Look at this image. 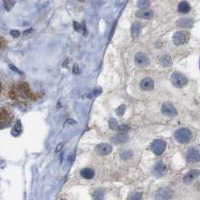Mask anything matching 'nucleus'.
I'll return each mask as SVG.
<instances>
[{
	"label": "nucleus",
	"instance_id": "10",
	"mask_svg": "<svg viewBox=\"0 0 200 200\" xmlns=\"http://www.w3.org/2000/svg\"><path fill=\"white\" fill-rule=\"evenodd\" d=\"M199 152L195 148H190L187 153V160L190 163H196L199 160Z\"/></svg>",
	"mask_w": 200,
	"mask_h": 200
},
{
	"label": "nucleus",
	"instance_id": "21",
	"mask_svg": "<svg viewBox=\"0 0 200 200\" xmlns=\"http://www.w3.org/2000/svg\"><path fill=\"white\" fill-rule=\"evenodd\" d=\"M15 0H3V5L7 11H11L15 6Z\"/></svg>",
	"mask_w": 200,
	"mask_h": 200
},
{
	"label": "nucleus",
	"instance_id": "35",
	"mask_svg": "<svg viewBox=\"0 0 200 200\" xmlns=\"http://www.w3.org/2000/svg\"><path fill=\"white\" fill-rule=\"evenodd\" d=\"M32 32V29H29V30H26L25 32H23V35H28L29 33H30V32Z\"/></svg>",
	"mask_w": 200,
	"mask_h": 200
},
{
	"label": "nucleus",
	"instance_id": "33",
	"mask_svg": "<svg viewBox=\"0 0 200 200\" xmlns=\"http://www.w3.org/2000/svg\"><path fill=\"white\" fill-rule=\"evenodd\" d=\"M73 73L75 75H79L80 74V69H79L77 65H75V66L73 67Z\"/></svg>",
	"mask_w": 200,
	"mask_h": 200
},
{
	"label": "nucleus",
	"instance_id": "8",
	"mask_svg": "<svg viewBox=\"0 0 200 200\" xmlns=\"http://www.w3.org/2000/svg\"><path fill=\"white\" fill-rule=\"evenodd\" d=\"M186 41H187V35L184 32H181V31L175 32L173 35V37H172V41H173L175 45L184 44L186 42Z\"/></svg>",
	"mask_w": 200,
	"mask_h": 200
},
{
	"label": "nucleus",
	"instance_id": "32",
	"mask_svg": "<svg viewBox=\"0 0 200 200\" xmlns=\"http://www.w3.org/2000/svg\"><path fill=\"white\" fill-rule=\"evenodd\" d=\"M10 34H11V36H13L14 38H18L20 36V33L18 30H11L10 32Z\"/></svg>",
	"mask_w": 200,
	"mask_h": 200
},
{
	"label": "nucleus",
	"instance_id": "20",
	"mask_svg": "<svg viewBox=\"0 0 200 200\" xmlns=\"http://www.w3.org/2000/svg\"><path fill=\"white\" fill-rule=\"evenodd\" d=\"M190 10V6L189 3L186 1H183L179 4L178 6V11L182 14H187L188 13Z\"/></svg>",
	"mask_w": 200,
	"mask_h": 200
},
{
	"label": "nucleus",
	"instance_id": "34",
	"mask_svg": "<svg viewBox=\"0 0 200 200\" xmlns=\"http://www.w3.org/2000/svg\"><path fill=\"white\" fill-rule=\"evenodd\" d=\"M63 143H60V144H58V145L56 146V153L60 152V151H61L62 149H63Z\"/></svg>",
	"mask_w": 200,
	"mask_h": 200
},
{
	"label": "nucleus",
	"instance_id": "27",
	"mask_svg": "<svg viewBox=\"0 0 200 200\" xmlns=\"http://www.w3.org/2000/svg\"><path fill=\"white\" fill-rule=\"evenodd\" d=\"M125 111H126V106H124V105H121L120 106H119L116 110L117 115L120 117L123 116L124 113H125Z\"/></svg>",
	"mask_w": 200,
	"mask_h": 200
},
{
	"label": "nucleus",
	"instance_id": "25",
	"mask_svg": "<svg viewBox=\"0 0 200 200\" xmlns=\"http://www.w3.org/2000/svg\"><path fill=\"white\" fill-rule=\"evenodd\" d=\"M130 130V127L127 124H123V125H118L117 131L120 134H126Z\"/></svg>",
	"mask_w": 200,
	"mask_h": 200
},
{
	"label": "nucleus",
	"instance_id": "31",
	"mask_svg": "<svg viewBox=\"0 0 200 200\" xmlns=\"http://www.w3.org/2000/svg\"><path fill=\"white\" fill-rule=\"evenodd\" d=\"M74 28H75V30L77 31V32H81L82 31L81 25L80 23H77V22H74Z\"/></svg>",
	"mask_w": 200,
	"mask_h": 200
},
{
	"label": "nucleus",
	"instance_id": "18",
	"mask_svg": "<svg viewBox=\"0 0 200 200\" xmlns=\"http://www.w3.org/2000/svg\"><path fill=\"white\" fill-rule=\"evenodd\" d=\"M160 63L163 67H169L172 65V58L169 54L163 55L160 58Z\"/></svg>",
	"mask_w": 200,
	"mask_h": 200
},
{
	"label": "nucleus",
	"instance_id": "14",
	"mask_svg": "<svg viewBox=\"0 0 200 200\" xmlns=\"http://www.w3.org/2000/svg\"><path fill=\"white\" fill-rule=\"evenodd\" d=\"M194 20L192 18H181L176 22L177 27L182 28H190L194 26Z\"/></svg>",
	"mask_w": 200,
	"mask_h": 200
},
{
	"label": "nucleus",
	"instance_id": "22",
	"mask_svg": "<svg viewBox=\"0 0 200 200\" xmlns=\"http://www.w3.org/2000/svg\"><path fill=\"white\" fill-rule=\"evenodd\" d=\"M21 132H22L21 123H20V120H18L16 124L15 125V127H14L13 130H11V133H12V135L16 136V135H20V133Z\"/></svg>",
	"mask_w": 200,
	"mask_h": 200
},
{
	"label": "nucleus",
	"instance_id": "5",
	"mask_svg": "<svg viewBox=\"0 0 200 200\" xmlns=\"http://www.w3.org/2000/svg\"><path fill=\"white\" fill-rule=\"evenodd\" d=\"M173 196V192L169 188H161L156 194V200H169Z\"/></svg>",
	"mask_w": 200,
	"mask_h": 200
},
{
	"label": "nucleus",
	"instance_id": "12",
	"mask_svg": "<svg viewBox=\"0 0 200 200\" xmlns=\"http://www.w3.org/2000/svg\"><path fill=\"white\" fill-rule=\"evenodd\" d=\"M141 88L143 90H152L154 87V82L151 77H145L141 81Z\"/></svg>",
	"mask_w": 200,
	"mask_h": 200
},
{
	"label": "nucleus",
	"instance_id": "7",
	"mask_svg": "<svg viewBox=\"0 0 200 200\" xmlns=\"http://www.w3.org/2000/svg\"><path fill=\"white\" fill-rule=\"evenodd\" d=\"M11 116L6 110H2L0 111V129H3L8 127L11 122Z\"/></svg>",
	"mask_w": 200,
	"mask_h": 200
},
{
	"label": "nucleus",
	"instance_id": "15",
	"mask_svg": "<svg viewBox=\"0 0 200 200\" xmlns=\"http://www.w3.org/2000/svg\"><path fill=\"white\" fill-rule=\"evenodd\" d=\"M167 168L166 165L163 162H158L154 166V172L157 176L162 177L166 173Z\"/></svg>",
	"mask_w": 200,
	"mask_h": 200
},
{
	"label": "nucleus",
	"instance_id": "16",
	"mask_svg": "<svg viewBox=\"0 0 200 200\" xmlns=\"http://www.w3.org/2000/svg\"><path fill=\"white\" fill-rule=\"evenodd\" d=\"M129 139V136L126 134H119L118 135H115L111 139V141L114 144H121L124 143Z\"/></svg>",
	"mask_w": 200,
	"mask_h": 200
},
{
	"label": "nucleus",
	"instance_id": "11",
	"mask_svg": "<svg viewBox=\"0 0 200 200\" xmlns=\"http://www.w3.org/2000/svg\"><path fill=\"white\" fill-rule=\"evenodd\" d=\"M199 175V171L197 169H192L187 172L184 177V182L185 184H190L193 181L197 178Z\"/></svg>",
	"mask_w": 200,
	"mask_h": 200
},
{
	"label": "nucleus",
	"instance_id": "30",
	"mask_svg": "<svg viewBox=\"0 0 200 200\" xmlns=\"http://www.w3.org/2000/svg\"><path fill=\"white\" fill-rule=\"evenodd\" d=\"M8 66H9V69H11L12 72H16V73H18L19 74V75H23V72H21V71H20V69H18V68H17L16 66H15V65H12V64H10L9 65H8Z\"/></svg>",
	"mask_w": 200,
	"mask_h": 200
},
{
	"label": "nucleus",
	"instance_id": "19",
	"mask_svg": "<svg viewBox=\"0 0 200 200\" xmlns=\"http://www.w3.org/2000/svg\"><path fill=\"white\" fill-rule=\"evenodd\" d=\"M81 175L86 179H92L95 176V172L91 169L86 168L81 171Z\"/></svg>",
	"mask_w": 200,
	"mask_h": 200
},
{
	"label": "nucleus",
	"instance_id": "9",
	"mask_svg": "<svg viewBox=\"0 0 200 200\" xmlns=\"http://www.w3.org/2000/svg\"><path fill=\"white\" fill-rule=\"evenodd\" d=\"M96 151L101 156H106L111 153L112 147L107 143H102L96 147Z\"/></svg>",
	"mask_w": 200,
	"mask_h": 200
},
{
	"label": "nucleus",
	"instance_id": "28",
	"mask_svg": "<svg viewBox=\"0 0 200 200\" xmlns=\"http://www.w3.org/2000/svg\"><path fill=\"white\" fill-rule=\"evenodd\" d=\"M109 127L111 130H117V129H118V124L115 119L111 118V120H109Z\"/></svg>",
	"mask_w": 200,
	"mask_h": 200
},
{
	"label": "nucleus",
	"instance_id": "3",
	"mask_svg": "<svg viewBox=\"0 0 200 200\" xmlns=\"http://www.w3.org/2000/svg\"><path fill=\"white\" fill-rule=\"evenodd\" d=\"M166 148V143L161 139H156L153 142L151 145V150L157 156H160L165 151Z\"/></svg>",
	"mask_w": 200,
	"mask_h": 200
},
{
	"label": "nucleus",
	"instance_id": "17",
	"mask_svg": "<svg viewBox=\"0 0 200 200\" xmlns=\"http://www.w3.org/2000/svg\"><path fill=\"white\" fill-rule=\"evenodd\" d=\"M141 32V26L139 23H134L131 27V32L133 38L139 37Z\"/></svg>",
	"mask_w": 200,
	"mask_h": 200
},
{
	"label": "nucleus",
	"instance_id": "2",
	"mask_svg": "<svg viewBox=\"0 0 200 200\" xmlns=\"http://www.w3.org/2000/svg\"><path fill=\"white\" fill-rule=\"evenodd\" d=\"M171 81H172L173 85L175 87H178V88H181V87H184L188 82L187 77L184 74L178 72H175L172 74V77H171Z\"/></svg>",
	"mask_w": 200,
	"mask_h": 200
},
{
	"label": "nucleus",
	"instance_id": "13",
	"mask_svg": "<svg viewBox=\"0 0 200 200\" xmlns=\"http://www.w3.org/2000/svg\"><path fill=\"white\" fill-rule=\"evenodd\" d=\"M135 16L137 18H140L143 19H147V20H151L153 17V12L151 9H142L136 11Z\"/></svg>",
	"mask_w": 200,
	"mask_h": 200
},
{
	"label": "nucleus",
	"instance_id": "24",
	"mask_svg": "<svg viewBox=\"0 0 200 200\" xmlns=\"http://www.w3.org/2000/svg\"><path fill=\"white\" fill-rule=\"evenodd\" d=\"M93 197L95 200H103L104 197V192L102 190H97L93 194Z\"/></svg>",
	"mask_w": 200,
	"mask_h": 200
},
{
	"label": "nucleus",
	"instance_id": "29",
	"mask_svg": "<svg viewBox=\"0 0 200 200\" xmlns=\"http://www.w3.org/2000/svg\"><path fill=\"white\" fill-rule=\"evenodd\" d=\"M141 198H142V194L141 193H135L131 196L130 200H141Z\"/></svg>",
	"mask_w": 200,
	"mask_h": 200
},
{
	"label": "nucleus",
	"instance_id": "1",
	"mask_svg": "<svg viewBox=\"0 0 200 200\" xmlns=\"http://www.w3.org/2000/svg\"><path fill=\"white\" fill-rule=\"evenodd\" d=\"M175 137L178 142L181 144L189 142L193 137L191 131L187 128H181L177 130L175 133Z\"/></svg>",
	"mask_w": 200,
	"mask_h": 200
},
{
	"label": "nucleus",
	"instance_id": "26",
	"mask_svg": "<svg viewBox=\"0 0 200 200\" xmlns=\"http://www.w3.org/2000/svg\"><path fill=\"white\" fill-rule=\"evenodd\" d=\"M132 155H133V153L131 151H125L120 153V157L123 160H127L132 157Z\"/></svg>",
	"mask_w": 200,
	"mask_h": 200
},
{
	"label": "nucleus",
	"instance_id": "6",
	"mask_svg": "<svg viewBox=\"0 0 200 200\" xmlns=\"http://www.w3.org/2000/svg\"><path fill=\"white\" fill-rule=\"evenodd\" d=\"M162 112L163 115L169 117H174L177 115V111L173 105L170 102L163 103L162 106Z\"/></svg>",
	"mask_w": 200,
	"mask_h": 200
},
{
	"label": "nucleus",
	"instance_id": "37",
	"mask_svg": "<svg viewBox=\"0 0 200 200\" xmlns=\"http://www.w3.org/2000/svg\"><path fill=\"white\" fill-rule=\"evenodd\" d=\"M61 200H64V199H61Z\"/></svg>",
	"mask_w": 200,
	"mask_h": 200
},
{
	"label": "nucleus",
	"instance_id": "4",
	"mask_svg": "<svg viewBox=\"0 0 200 200\" xmlns=\"http://www.w3.org/2000/svg\"><path fill=\"white\" fill-rule=\"evenodd\" d=\"M135 63L137 66L144 68L149 65V59L145 53L139 52L136 53L135 56Z\"/></svg>",
	"mask_w": 200,
	"mask_h": 200
},
{
	"label": "nucleus",
	"instance_id": "36",
	"mask_svg": "<svg viewBox=\"0 0 200 200\" xmlns=\"http://www.w3.org/2000/svg\"><path fill=\"white\" fill-rule=\"evenodd\" d=\"M0 92H1V83H0Z\"/></svg>",
	"mask_w": 200,
	"mask_h": 200
},
{
	"label": "nucleus",
	"instance_id": "23",
	"mask_svg": "<svg viewBox=\"0 0 200 200\" xmlns=\"http://www.w3.org/2000/svg\"><path fill=\"white\" fill-rule=\"evenodd\" d=\"M149 6H150L149 0H139L137 2V6L139 7L141 10L147 9V8Z\"/></svg>",
	"mask_w": 200,
	"mask_h": 200
}]
</instances>
